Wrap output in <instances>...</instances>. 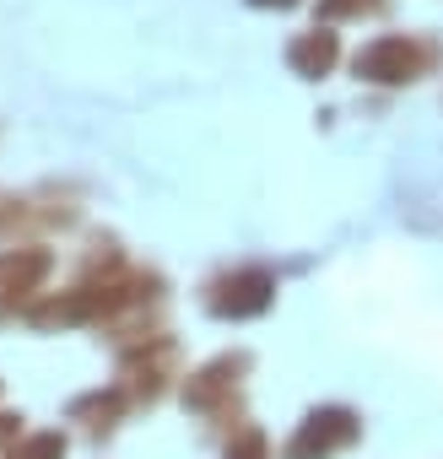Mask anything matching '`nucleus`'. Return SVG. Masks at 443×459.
Wrapping results in <instances>:
<instances>
[{
  "label": "nucleus",
  "instance_id": "1",
  "mask_svg": "<svg viewBox=\"0 0 443 459\" xmlns=\"http://www.w3.org/2000/svg\"><path fill=\"white\" fill-rule=\"evenodd\" d=\"M60 448H65L60 437H33V443H28L22 454H12V459H60Z\"/></svg>",
  "mask_w": 443,
  "mask_h": 459
}]
</instances>
